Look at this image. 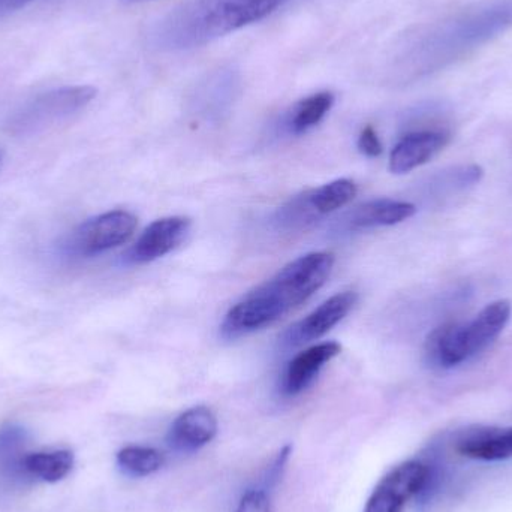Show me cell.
<instances>
[{"label": "cell", "mask_w": 512, "mask_h": 512, "mask_svg": "<svg viewBox=\"0 0 512 512\" xmlns=\"http://www.w3.org/2000/svg\"><path fill=\"white\" fill-rule=\"evenodd\" d=\"M236 512H274L270 498L264 490H251L243 496Z\"/></svg>", "instance_id": "d6986e66"}, {"label": "cell", "mask_w": 512, "mask_h": 512, "mask_svg": "<svg viewBox=\"0 0 512 512\" xmlns=\"http://www.w3.org/2000/svg\"><path fill=\"white\" fill-rule=\"evenodd\" d=\"M333 105L334 95L331 92H319L301 99L289 114V131L297 135L310 131L322 122Z\"/></svg>", "instance_id": "e0dca14e"}, {"label": "cell", "mask_w": 512, "mask_h": 512, "mask_svg": "<svg viewBox=\"0 0 512 512\" xmlns=\"http://www.w3.org/2000/svg\"><path fill=\"white\" fill-rule=\"evenodd\" d=\"M511 318V304L495 301L468 322H448L436 328L426 340L427 363L451 369L483 352L498 339Z\"/></svg>", "instance_id": "7a4b0ae2"}, {"label": "cell", "mask_w": 512, "mask_h": 512, "mask_svg": "<svg viewBox=\"0 0 512 512\" xmlns=\"http://www.w3.org/2000/svg\"><path fill=\"white\" fill-rule=\"evenodd\" d=\"M128 3L146 2V0H125Z\"/></svg>", "instance_id": "7402d4cb"}, {"label": "cell", "mask_w": 512, "mask_h": 512, "mask_svg": "<svg viewBox=\"0 0 512 512\" xmlns=\"http://www.w3.org/2000/svg\"><path fill=\"white\" fill-rule=\"evenodd\" d=\"M218 433V420L206 406H195L183 412L168 433L171 448L177 451L200 450L215 439Z\"/></svg>", "instance_id": "8fae6325"}, {"label": "cell", "mask_w": 512, "mask_h": 512, "mask_svg": "<svg viewBox=\"0 0 512 512\" xmlns=\"http://www.w3.org/2000/svg\"><path fill=\"white\" fill-rule=\"evenodd\" d=\"M342 352V346L337 342H324L307 348L306 351L295 355L282 378V391L286 396H297L306 390L325 364Z\"/></svg>", "instance_id": "30bf717a"}, {"label": "cell", "mask_w": 512, "mask_h": 512, "mask_svg": "<svg viewBox=\"0 0 512 512\" xmlns=\"http://www.w3.org/2000/svg\"><path fill=\"white\" fill-rule=\"evenodd\" d=\"M23 466L30 481L57 483L71 472L74 466V454L68 450L26 454Z\"/></svg>", "instance_id": "2e32d148"}, {"label": "cell", "mask_w": 512, "mask_h": 512, "mask_svg": "<svg viewBox=\"0 0 512 512\" xmlns=\"http://www.w3.org/2000/svg\"><path fill=\"white\" fill-rule=\"evenodd\" d=\"M358 295L354 291H343L325 300L312 313L295 322L283 333L282 343L288 348H298L333 330L340 321L346 318L357 304Z\"/></svg>", "instance_id": "52a82bcc"}, {"label": "cell", "mask_w": 512, "mask_h": 512, "mask_svg": "<svg viewBox=\"0 0 512 512\" xmlns=\"http://www.w3.org/2000/svg\"><path fill=\"white\" fill-rule=\"evenodd\" d=\"M98 95L92 86L62 87L42 93L26 105L20 113L15 114L11 122L14 132H36L47 128L60 120L74 116L86 108Z\"/></svg>", "instance_id": "277c9868"}, {"label": "cell", "mask_w": 512, "mask_h": 512, "mask_svg": "<svg viewBox=\"0 0 512 512\" xmlns=\"http://www.w3.org/2000/svg\"><path fill=\"white\" fill-rule=\"evenodd\" d=\"M286 0H192L161 23L159 38L167 47H200L228 33L258 23Z\"/></svg>", "instance_id": "6da1fadb"}, {"label": "cell", "mask_w": 512, "mask_h": 512, "mask_svg": "<svg viewBox=\"0 0 512 512\" xmlns=\"http://www.w3.org/2000/svg\"><path fill=\"white\" fill-rule=\"evenodd\" d=\"M426 463L408 460L391 469L373 490L364 512H403L429 483Z\"/></svg>", "instance_id": "8992f818"}, {"label": "cell", "mask_w": 512, "mask_h": 512, "mask_svg": "<svg viewBox=\"0 0 512 512\" xmlns=\"http://www.w3.org/2000/svg\"><path fill=\"white\" fill-rule=\"evenodd\" d=\"M191 219L170 216L152 222L126 252L129 264H149L173 252L188 236Z\"/></svg>", "instance_id": "ba28073f"}, {"label": "cell", "mask_w": 512, "mask_h": 512, "mask_svg": "<svg viewBox=\"0 0 512 512\" xmlns=\"http://www.w3.org/2000/svg\"><path fill=\"white\" fill-rule=\"evenodd\" d=\"M29 433L18 424H5L0 427V475L15 484L29 483L23 466V451Z\"/></svg>", "instance_id": "9a60e30c"}, {"label": "cell", "mask_w": 512, "mask_h": 512, "mask_svg": "<svg viewBox=\"0 0 512 512\" xmlns=\"http://www.w3.org/2000/svg\"><path fill=\"white\" fill-rule=\"evenodd\" d=\"M33 0H0V12L17 11Z\"/></svg>", "instance_id": "44dd1931"}, {"label": "cell", "mask_w": 512, "mask_h": 512, "mask_svg": "<svg viewBox=\"0 0 512 512\" xmlns=\"http://www.w3.org/2000/svg\"><path fill=\"white\" fill-rule=\"evenodd\" d=\"M165 457L161 451L149 447H125L117 453V465L131 477H149L161 471Z\"/></svg>", "instance_id": "ac0fdd59"}, {"label": "cell", "mask_w": 512, "mask_h": 512, "mask_svg": "<svg viewBox=\"0 0 512 512\" xmlns=\"http://www.w3.org/2000/svg\"><path fill=\"white\" fill-rule=\"evenodd\" d=\"M333 267V254L312 252L289 262L258 288L277 307L280 315L285 316L325 285Z\"/></svg>", "instance_id": "3957f363"}, {"label": "cell", "mask_w": 512, "mask_h": 512, "mask_svg": "<svg viewBox=\"0 0 512 512\" xmlns=\"http://www.w3.org/2000/svg\"><path fill=\"white\" fill-rule=\"evenodd\" d=\"M137 225V216L126 210L102 213L84 222L72 233L68 242L69 252L84 258L105 254L129 242Z\"/></svg>", "instance_id": "5b68a950"}, {"label": "cell", "mask_w": 512, "mask_h": 512, "mask_svg": "<svg viewBox=\"0 0 512 512\" xmlns=\"http://www.w3.org/2000/svg\"><path fill=\"white\" fill-rule=\"evenodd\" d=\"M417 213V207L406 201L372 200L355 207L349 215V227L352 230H370V228L393 227L402 224Z\"/></svg>", "instance_id": "4fadbf2b"}, {"label": "cell", "mask_w": 512, "mask_h": 512, "mask_svg": "<svg viewBox=\"0 0 512 512\" xmlns=\"http://www.w3.org/2000/svg\"><path fill=\"white\" fill-rule=\"evenodd\" d=\"M358 149L363 155L369 156V158H378L382 155V143L379 140L378 132L375 131L373 126H366L363 131L360 132V137L357 141Z\"/></svg>", "instance_id": "ffe728a7"}, {"label": "cell", "mask_w": 512, "mask_h": 512, "mask_svg": "<svg viewBox=\"0 0 512 512\" xmlns=\"http://www.w3.org/2000/svg\"><path fill=\"white\" fill-rule=\"evenodd\" d=\"M457 451L477 462L512 459V427H471L457 439Z\"/></svg>", "instance_id": "9c48e42d"}, {"label": "cell", "mask_w": 512, "mask_h": 512, "mask_svg": "<svg viewBox=\"0 0 512 512\" xmlns=\"http://www.w3.org/2000/svg\"><path fill=\"white\" fill-rule=\"evenodd\" d=\"M448 140L450 137L439 131H418L406 135L391 152V173L406 174L427 164L447 146Z\"/></svg>", "instance_id": "7c38bea8"}, {"label": "cell", "mask_w": 512, "mask_h": 512, "mask_svg": "<svg viewBox=\"0 0 512 512\" xmlns=\"http://www.w3.org/2000/svg\"><path fill=\"white\" fill-rule=\"evenodd\" d=\"M357 195V185L349 179L334 180L321 188L297 198L298 207L304 218L313 221L315 216L330 215L342 207L348 206Z\"/></svg>", "instance_id": "5bb4252c"}]
</instances>
